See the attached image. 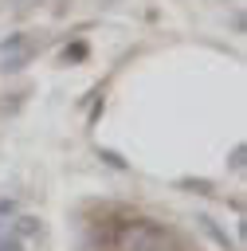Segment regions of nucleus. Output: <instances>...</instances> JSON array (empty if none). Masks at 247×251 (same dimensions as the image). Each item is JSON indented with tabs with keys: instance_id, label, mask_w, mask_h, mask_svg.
I'll list each match as a JSON object with an SVG mask.
<instances>
[{
	"instance_id": "1",
	"label": "nucleus",
	"mask_w": 247,
	"mask_h": 251,
	"mask_svg": "<svg viewBox=\"0 0 247 251\" xmlns=\"http://www.w3.org/2000/svg\"><path fill=\"white\" fill-rule=\"evenodd\" d=\"M114 247L118 251H169V235H165V227H157L149 220H129L114 231Z\"/></svg>"
},
{
	"instance_id": "2",
	"label": "nucleus",
	"mask_w": 247,
	"mask_h": 251,
	"mask_svg": "<svg viewBox=\"0 0 247 251\" xmlns=\"http://www.w3.org/2000/svg\"><path fill=\"white\" fill-rule=\"evenodd\" d=\"M31 55H35V39L31 35H8L4 43H0V59H4V71H20V67H27L31 63Z\"/></svg>"
},
{
	"instance_id": "3",
	"label": "nucleus",
	"mask_w": 247,
	"mask_h": 251,
	"mask_svg": "<svg viewBox=\"0 0 247 251\" xmlns=\"http://www.w3.org/2000/svg\"><path fill=\"white\" fill-rule=\"evenodd\" d=\"M0 216H16V200L12 196H0Z\"/></svg>"
},
{
	"instance_id": "4",
	"label": "nucleus",
	"mask_w": 247,
	"mask_h": 251,
	"mask_svg": "<svg viewBox=\"0 0 247 251\" xmlns=\"http://www.w3.org/2000/svg\"><path fill=\"white\" fill-rule=\"evenodd\" d=\"M231 169H235V173L243 169V145H235V149H231Z\"/></svg>"
},
{
	"instance_id": "5",
	"label": "nucleus",
	"mask_w": 247,
	"mask_h": 251,
	"mask_svg": "<svg viewBox=\"0 0 247 251\" xmlns=\"http://www.w3.org/2000/svg\"><path fill=\"white\" fill-rule=\"evenodd\" d=\"M12 4H27V0H12Z\"/></svg>"
}]
</instances>
